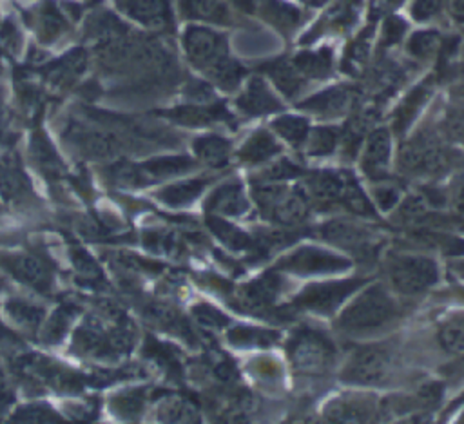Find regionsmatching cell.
<instances>
[{"label":"cell","mask_w":464,"mask_h":424,"mask_svg":"<svg viewBox=\"0 0 464 424\" xmlns=\"http://www.w3.org/2000/svg\"><path fill=\"white\" fill-rule=\"evenodd\" d=\"M208 226L221 239V243L227 245L230 250H246L252 245V237L246 232H243L236 225L225 221L223 217L210 216Z\"/></svg>","instance_id":"obj_26"},{"label":"cell","mask_w":464,"mask_h":424,"mask_svg":"<svg viewBox=\"0 0 464 424\" xmlns=\"http://www.w3.org/2000/svg\"><path fill=\"white\" fill-rule=\"evenodd\" d=\"M361 279H344L308 284L295 295V306L312 310L315 313H332L352 292L361 286Z\"/></svg>","instance_id":"obj_9"},{"label":"cell","mask_w":464,"mask_h":424,"mask_svg":"<svg viewBox=\"0 0 464 424\" xmlns=\"http://www.w3.org/2000/svg\"><path fill=\"white\" fill-rule=\"evenodd\" d=\"M350 266V261L339 254L326 252L317 246H301L295 252L281 257L277 268L294 272L299 275H321L343 272Z\"/></svg>","instance_id":"obj_8"},{"label":"cell","mask_w":464,"mask_h":424,"mask_svg":"<svg viewBox=\"0 0 464 424\" xmlns=\"http://www.w3.org/2000/svg\"><path fill=\"white\" fill-rule=\"evenodd\" d=\"M308 156H330L339 143V132L334 127H317L308 132L306 138Z\"/></svg>","instance_id":"obj_32"},{"label":"cell","mask_w":464,"mask_h":424,"mask_svg":"<svg viewBox=\"0 0 464 424\" xmlns=\"http://www.w3.org/2000/svg\"><path fill=\"white\" fill-rule=\"evenodd\" d=\"M279 143L266 130H256L239 149L237 156L246 165H259L272 159L279 152Z\"/></svg>","instance_id":"obj_19"},{"label":"cell","mask_w":464,"mask_h":424,"mask_svg":"<svg viewBox=\"0 0 464 424\" xmlns=\"http://www.w3.org/2000/svg\"><path fill=\"white\" fill-rule=\"evenodd\" d=\"M266 18H270L272 24H276L281 29H290L297 24L299 13L285 4H270L266 5Z\"/></svg>","instance_id":"obj_39"},{"label":"cell","mask_w":464,"mask_h":424,"mask_svg":"<svg viewBox=\"0 0 464 424\" xmlns=\"http://www.w3.org/2000/svg\"><path fill=\"white\" fill-rule=\"evenodd\" d=\"M390 154H392L390 132L386 129H375L373 132H370L362 150V158H361L362 172L373 181H382L390 165Z\"/></svg>","instance_id":"obj_11"},{"label":"cell","mask_w":464,"mask_h":424,"mask_svg":"<svg viewBox=\"0 0 464 424\" xmlns=\"http://www.w3.org/2000/svg\"><path fill=\"white\" fill-rule=\"evenodd\" d=\"M83 67H85V54L82 49H76V51H71L69 54H65L54 65H51L49 78L56 85H63V83L74 80L83 71Z\"/></svg>","instance_id":"obj_28"},{"label":"cell","mask_w":464,"mask_h":424,"mask_svg":"<svg viewBox=\"0 0 464 424\" xmlns=\"http://www.w3.org/2000/svg\"><path fill=\"white\" fill-rule=\"evenodd\" d=\"M237 107L248 116H259L281 109V103L261 78H252L237 98Z\"/></svg>","instance_id":"obj_16"},{"label":"cell","mask_w":464,"mask_h":424,"mask_svg":"<svg viewBox=\"0 0 464 424\" xmlns=\"http://www.w3.org/2000/svg\"><path fill=\"white\" fill-rule=\"evenodd\" d=\"M69 319H71V313H67V310H60L54 313V317L47 324V332H45V337L49 342H54L63 335V332L67 330Z\"/></svg>","instance_id":"obj_45"},{"label":"cell","mask_w":464,"mask_h":424,"mask_svg":"<svg viewBox=\"0 0 464 424\" xmlns=\"http://www.w3.org/2000/svg\"><path fill=\"white\" fill-rule=\"evenodd\" d=\"M399 317V304L381 284L361 292L339 315L337 328L350 335H368Z\"/></svg>","instance_id":"obj_1"},{"label":"cell","mask_w":464,"mask_h":424,"mask_svg":"<svg viewBox=\"0 0 464 424\" xmlns=\"http://www.w3.org/2000/svg\"><path fill=\"white\" fill-rule=\"evenodd\" d=\"M348 183L350 179L344 178L341 172L319 170L306 179V196L323 203H332V201L341 203Z\"/></svg>","instance_id":"obj_15"},{"label":"cell","mask_w":464,"mask_h":424,"mask_svg":"<svg viewBox=\"0 0 464 424\" xmlns=\"http://www.w3.org/2000/svg\"><path fill=\"white\" fill-rule=\"evenodd\" d=\"M183 45L190 63L210 76L228 58L227 40L223 34L207 27H188L183 36Z\"/></svg>","instance_id":"obj_4"},{"label":"cell","mask_w":464,"mask_h":424,"mask_svg":"<svg viewBox=\"0 0 464 424\" xmlns=\"http://www.w3.org/2000/svg\"><path fill=\"white\" fill-rule=\"evenodd\" d=\"M203 188H205L203 179H190V181L169 185L158 196L161 201H165L170 207H181L194 201L203 192Z\"/></svg>","instance_id":"obj_27"},{"label":"cell","mask_w":464,"mask_h":424,"mask_svg":"<svg viewBox=\"0 0 464 424\" xmlns=\"http://www.w3.org/2000/svg\"><path fill=\"white\" fill-rule=\"evenodd\" d=\"M372 411V404L355 397L334 400L326 408V415L332 420H368Z\"/></svg>","instance_id":"obj_25"},{"label":"cell","mask_w":464,"mask_h":424,"mask_svg":"<svg viewBox=\"0 0 464 424\" xmlns=\"http://www.w3.org/2000/svg\"><path fill=\"white\" fill-rule=\"evenodd\" d=\"M141 169L143 178H170L194 169V161L187 156H163L145 163Z\"/></svg>","instance_id":"obj_24"},{"label":"cell","mask_w":464,"mask_h":424,"mask_svg":"<svg viewBox=\"0 0 464 424\" xmlns=\"http://www.w3.org/2000/svg\"><path fill=\"white\" fill-rule=\"evenodd\" d=\"M450 198H451L453 208H457L459 212H464V176H460L459 181H455Z\"/></svg>","instance_id":"obj_48"},{"label":"cell","mask_w":464,"mask_h":424,"mask_svg":"<svg viewBox=\"0 0 464 424\" xmlns=\"http://www.w3.org/2000/svg\"><path fill=\"white\" fill-rule=\"evenodd\" d=\"M194 315L198 319V323L205 328H210V330H219L225 326L227 323V317L223 313H219L216 308L208 306V304H199L194 308Z\"/></svg>","instance_id":"obj_42"},{"label":"cell","mask_w":464,"mask_h":424,"mask_svg":"<svg viewBox=\"0 0 464 424\" xmlns=\"http://www.w3.org/2000/svg\"><path fill=\"white\" fill-rule=\"evenodd\" d=\"M402 31H404L402 20H390V22L386 24V38H388L390 42L399 40L401 34H402Z\"/></svg>","instance_id":"obj_49"},{"label":"cell","mask_w":464,"mask_h":424,"mask_svg":"<svg viewBox=\"0 0 464 424\" xmlns=\"http://www.w3.org/2000/svg\"><path fill=\"white\" fill-rule=\"evenodd\" d=\"M230 341L234 344H241V346H252V344H266L270 342L272 337H276V333L272 332H261V330H252V328H234L228 333Z\"/></svg>","instance_id":"obj_40"},{"label":"cell","mask_w":464,"mask_h":424,"mask_svg":"<svg viewBox=\"0 0 464 424\" xmlns=\"http://www.w3.org/2000/svg\"><path fill=\"white\" fill-rule=\"evenodd\" d=\"M442 5V0H415V4L411 5V14L417 20H426L431 18L435 13H439Z\"/></svg>","instance_id":"obj_46"},{"label":"cell","mask_w":464,"mask_h":424,"mask_svg":"<svg viewBox=\"0 0 464 424\" xmlns=\"http://www.w3.org/2000/svg\"><path fill=\"white\" fill-rule=\"evenodd\" d=\"M277 294H279V279L274 274H265L256 281L245 284L237 294V301L243 310L259 312L270 306Z\"/></svg>","instance_id":"obj_13"},{"label":"cell","mask_w":464,"mask_h":424,"mask_svg":"<svg viewBox=\"0 0 464 424\" xmlns=\"http://www.w3.org/2000/svg\"><path fill=\"white\" fill-rule=\"evenodd\" d=\"M9 402H11V395H9L7 388L4 386V382L0 381V408L5 406V404H9Z\"/></svg>","instance_id":"obj_52"},{"label":"cell","mask_w":464,"mask_h":424,"mask_svg":"<svg viewBox=\"0 0 464 424\" xmlns=\"http://www.w3.org/2000/svg\"><path fill=\"white\" fill-rule=\"evenodd\" d=\"M439 342L450 353H464V313L453 315L440 324Z\"/></svg>","instance_id":"obj_31"},{"label":"cell","mask_w":464,"mask_h":424,"mask_svg":"<svg viewBox=\"0 0 464 424\" xmlns=\"http://www.w3.org/2000/svg\"><path fill=\"white\" fill-rule=\"evenodd\" d=\"M301 174V169L292 163L290 159L283 158L276 163H272L270 167H266L263 172H261V178L263 181H286V179H292V178H297Z\"/></svg>","instance_id":"obj_38"},{"label":"cell","mask_w":464,"mask_h":424,"mask_svg":"<svg viewBox=\"0 0 464 424\" xmlns=\"http://www.w3.org/2000/svg\"><path fill=\"white\" fill-rule=\"evenodd\" d=\"M31 150H33V156L34 159L38 161V165H42L45 169V172H56L60 170L62 163L54 152V149L51 147V143L47 141V138L40 132H36L33 136V141H31Z\"/></svg>","instance_id":"obj_34"},{"label":"cell","mask_w":464,"mask_h":424,"mask_svg":"<svg viewBox=\"0 0 464 424\" xmlns=\"http://www.w3.org/2000/svg\"><path fill=\"white\" fill-rule=\"evenodd\" d=\"M323 0H308V4H321Z\"/></svg>","instance_id":"obj_53"},{"label":"cell","mask_w":464,"mask_h":424,"mask_svg":"<svg viewBox=\"0 0 464 424\" xmlns=\"http://www.w3.org/2000/svg\"><path fill=\"white\" fill-rule=\"evenodd\" d=\"M450 266H451V272H453L457 277L464 279V259H460V261H455V263H451Z\"/></svg>","instance_id":"obj_51"},{"label":"cell","mask_w":464,"mask_h":424,"mask_svg":"<svg viewBox=\"0 0 464 424\" xmlns=\"http://www.w3.org/2000/svg\"><path fill=\"white\" fill-rule=\"evenodd\" d=\"M386 274L390 284L402 295L428 292L439 281V266L428 255L399 254L388 259Z\"/></svg>","instance_id":"obj_2"},{"label":"cell","mask_w":464,"mask_h":424,"mask_svg":"<svg viewBox=\"0 0 464 424\" xmlns=\"http://www.w3.org/2000/svg\"><path fill=\"white\" fill-rule=\"evenodd\" d=\"M179 9L187 18L207 20L216 24L230 22V14L223 0H179Z\"/></svg>","instance_id":"obj_21"},{"label":"cell","mask_w":464,"mask_h":424,"mask_svg":"<svg viewBox=\"0 0 464 424\" xmlns=\"http://www.w3.org/2000/svg\"><path fill=\"white\" fill-rule=\"evenodd\" d=\"M40 24H42V38H45V42L54 40L56 36H60V33L67 27L63 16L58 13V9L53 4H45L42 7V14H40Z\"/></svg>","instance_id":"obj_35"},{"label":"cell","mask_w":464,"mask_h":424,"mask_svg":"<svg viewBox=\"0 0 464 424\" xmlns=\"http://www.w3.org/2000/svg\"><path fill=\"white\" fill-rule=\"evenodd\" d=\"M232 2L245 11H254L257 7V0H232Z\"/></svg>","instance_id":"obj_50"},{"label":"cell","mask_w":464,"mask_h":424,"mask_svg":"<svg viewBox=\"0 0 464 424\" xmlns=\"http://www.w3.org/2000/svg\"><path fill=\"white\" fill-rule=\"evenodd\" d=\"M448 130L453 136V140H459L464 143V114H455L448 120Z\"/></svg>","instance_id":"obj_47"},{"label":"cell","mask_w":464,"mask_h":424,"mask_svg":"<svg viewBox=\"0 0 464 424\" xmlns=\"http://www.w3.org/2000/svg\"><path fill=\"white\" fill-rule=\"evenodd\" d=\"M392 371V355L382 346L357 350L343 368L341 379L352 384H382Z\"/></svg>","instance_id":"obj_6"},{"label":"cell","mask_w":464,"mask_h":424,"mask_svg":"<svg viewBox=\"0 0 464 424\" xmlns=\"http://www.w3.org/2000/svg\"><path fill=\"white\" fill-rule=\"evenodd\" d=\"M11 270L16 274L18 279L25 281L27 284L38 288V290H47L51 286V272L42 265L33 255H18L11 261Z\"/></svg>","instance_id":"obj_22"},{"label":"cell","mask_w":464,"mask_h":424,"mask_svg":"<svg viewBox=\"0 0 464 424\" xmlns=\"http://www.w3.org/2000/svg\"><path fill=\"white\" fill-rule=\"evenodd\" d=\"M350 103H352V92L346 87H332L303 101L301 107L317 116L332 118V116L343 114L350 107Z\"/></svg>","instance_id":"obj_17"},{"label":"cell","mask_w":464,"mask_h":424,"mask_svg":"<svg viewBox=\"0 0 464 424\" xmlns=\"http://www.w3.org/2000/svg\"><path fill=\"white\" fill-rule=\"evenodd\" d=\"M72 140L89 158H111L120 152V140L102 130H74Z\"/></svg>","instance_id":"obj_18"},{"label":"cell","mask_w":464,"mask_h":424,"mask_svg":"<svg viewBox=\"0 0 464 424\" xmlns=\"http://www.w3.org/2000/svg\"><path fill=\"white\" fill-rule=\"evenodd\" d=\"M254 199L259 212L279 225H297L308 214V198L297 190L277 185L276 181H265L256 185Z\"/></svg>","instance_id":"obj_3"},{"label":"cell","mask_w":464,"mask_h":424,"mask_svg":"<svg viewBox=\"0 0 464 424\" xmlns=\"http://www.w3.org/2000/svg\"><path fill=\"white\" fill-rule=\"evenodd\" d=\"M373 199H375V203L379 205V208L390 210V208H393V207L399 203L401 192H399L397 187L388 185V183H382V185H379V187L373 188Z\"/></svg>","instance_id":"obj_43"},{"label":"cell","mask_w":464,"mask_h":424,"mask_svg":"<svg viewBox=\"0 0 464 424\" xmlns=\"http://www.w3.org/2000/svg\"><path fill=\"white\" fill-rule=\"evenodd\" d=\"M424 96H426V91H422V89H417L415 92H411L406 100H404V103H402V107L399 109V114H397V123H395V127L399 129V130H402L410 121H411V118L415 116V112H417V107L422 103V100H424Z\"/></svg>","instance_id":"obj_41"},{"label":"cell","mask_w":464,"mask_h":424,"mask_svg":"<svg viewBox=\"0 0 464 424\" xmlns=\"http://www.w3.org/2000/svg\"><path fill=\"white\" fill-rule=\"evenodd\" d=\"M399 165L411 176H430L448 165V152L433 136H417L399 154Z\"/></svg>","instance_id":"obj_7"},{"label":"cell","mask_w":464,"mask_h":424,"mask_svg":"<svg viewBox=\"0 0 464 424\" xmlns=\"http://www.w3.org/2000/svg\"><path fill=\"white\" fill-rule=\"evenodd\" d=\"M7 310L11 312L13 319L18 321L25 328H36L42 321V310L33 304L22 303V301H11L7 304Z\"/></svg>","instance_id":"obj_37"},{"label":"cell","mask_w":464,"mask_h":424,"mask_svg":"<svg viewBox=\"0 0 464 424\" xmlns=\"http://www.w3.org/2000/svg\"><path fill=\"white\" fill-rule=\"evenodd\" d=\"M167 116L183 125H208L212 121L230 118L221 105H212V107L187 105V107H178L174 111H169Z\"/></svg>","instance_id":"obj_23"},{"label":"cell","mask_w":464,"mask_h":424,"mask_svg":"<svg viewBox=\"0 0 464 424\" xmlns=\"http://www.w3.org/2000/svg\"><path fill=\"white\" fill-rule=\"evenodd\" d=\"M437 45H439V34L433 31H422L410 38L408 51L415 58H428L435 53Z\"/></svg>","instance_id":"obj_36"},{"label":"cell","mask_w":464,"mask_h":424,"mask_svg":"<svg viewBox=\"0 0 464 424\" xmlns=\"http://www.w3.org/2000/svg\"><path fill=\"white\" fill-rule=\"evenodd\" d=\"M194 152L201 163L219 169L228 163L230 143H228V140H225L221 136L207 134V136H199L194 141Z\"/></svg>","instance_id":"obj_20"},{"label":"cell","mask_w":464,"mask_h":424,"mask_svg":"<svg viewBox=\"0 0 464 424\" xmlns=\"http://www.w3.org/2000/svg\"><path fill=\"white\" fill-rule=\"evenodd\" d=\"M114 2L129 18L147 27L163 29L170 24L169 0H114Z\"/></svg>","instance_id":"obj_12"},{"label":"cell","mask_w":464,"mask_h":424,"mask_svg":"<svg viewBox=\"0 0 464 424\" xmlns=\"http://www.w3.org/2000/svg\"><path fill=\"white\" fill-rule=\"evenodd\" d=\"M294 65L303 76H312V78H321L326 76L332 65V56L328 51L321 49L315 53H301L294 58Z\"/></svg>","instance_id":"obj_33"},{"label":"cell","mask_w":464,"mask_h":424,"mask_svg":"<svg viewBox=\"0 0 464 424\" xmlns=\"http://www.w3.org/2000/svg\"><path fill=\"white\" fill-rule=\"evenodd\" d=\"M321 237L353 254L370 255L379 246V237L366 226L346 219H332L321 226Z\"/></svg>","instance_id":"obj_10"},{"label":"cell","mask_w":464,"mask_h":424,"mask_svg":"<svg viewBox=\"0 0 464 424\" xmlns=\"http://www.w3.org/2000/svg\"><path fill=\"white\" fill-rule=\"evenodd\" d=\"M272 127L274 130L286 141L290 143L292 147H301L306 138H308V132H310V127H308V121L304 118H299V116H281L277 120L272 121Z\"/></svg>","instance_id":"obj_30"},{"label":"cell","mask_w":464,"mask_h":424,"mask_svg":"<svg viewBox=\"0 0 464 424\" xmlns=\"http://www.w3.org/2000/svg\"><path fill=\"white\" fill-rule=\"evenodd\" d=\"M268 74L274 80V83L279 87L281 92L286 96H294L301 85H303V74L297 71V67L288 62H276L268 65Z\"/></svg>","instance_id":"obj_29"},{"label":"cell","mask_w":464,"mask_h":424,"mask_svg":"<svg viewBox=\"0 0 464 424\" xmlns=\"http://www.w3.org/2000/svg\"><path fill=\"white\" fill-rule=\"evenodd\" d=\"M163 413H169V420H196V410L185 400H174L165 406Z\"/></svg>","instance_id":"obj_44"},{"label":"cell","mask_w":464,"mask_h":424,"mask_svg":"<svg viewBox=\"0 0 464 424\" xmlns=\"http://www.w3.org/2000/svg\"><path fill=\"white\" fill-rule=\"evenodd\" d=\"M290 361L297 371L308 375H321L328 371L334 362L335 350L332 342L317 332H301L288 346Z\"/></svg>","instance_id":"obj_5"},{"label":"cell","mask_w":464,"mask_h":424,"mask_svg":"<svg viewBox=\"0 0 464 424\" xmlns=\"http://www.w3.org/2000/svg\"><path fill=\"white\" fill-rule=\"evenodd\" d=\"M248 198L241 187V183H225L221 187H218L208 201H207V208L212 214H219V216H243L248 210Z\"/></svg>","instance_id":"obj_14"}]
</instances>
